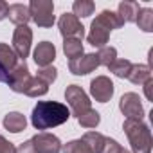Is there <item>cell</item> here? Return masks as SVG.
Listing matches in <instances>:
<instances>
[{
    "label": "cell",
    "mask_w": 153,
    "mask_h": 153,
    "mask_svg": "<svg viewBox=\"0 0 153 153\" xmlns=\"http://www.w3.org/2000/svg\"><path fill=\"white\" fill-rule=\"evenodd\" d=\"M61 149H63V153H92V149L81 139H76V140L67 142Z\"/></svg>",
    "instance_id": "cell-28"
},
{
    "label": "cell",
    "mask_w": 153,
    "mask_h": 153,
    "mask_svg": "<svg viewBox=\"0 0 153 153\" xmlns=\"http://www.w3.org/2000/svg\"><path fill=\"white\" fill-rule=\"evenodd\" d=\"M16 63H18V56L15 54V51L6 43H0V68L9 76V72L16 67Z\"/></svg>",
    "instance_id": "cell-15"
},
{
    "label": "cell",
    "mask_w": 153,
    "mask_h": 153,
    "mask_svg": "<svg viewBox=\"0 0 153 153\" xmlns=\"http://www.w3.org/2000/svg\"><path fill=\"white\" fill-rule=\"evenodd\" d=\"M105 135L103 133H99V131H87L85 135H83V142L92 149V153H101V148H103V144H105Z\"/></svg>",
    "instance_id": "cell-23"
},
{
    "label": "cell",
    "mask_w": 153,
    "mask_h": 153,
    "mask_svg": "<svg viewBox=\"0 0 153 153\" xmlns=\"http://www.w3.org/2000/svg\"><path fill=\"white\" fill-rule=\"evenodd\" d=\"M58 27L63 38H78L83 40L85 36V27L81 25L79 18L74 16L72 13H63L58 20Z\"/></svg>",
    "instance_id": "cell-5"
},
{
    "label": "cell",
    "mask_w": 153,
    "mask_h": 153,
    "mask_svg": "<svg viewBox=\"0 0 153 153\" xmlns=\"http://www.w3.org/2000/svg\"><path fill=\"white\" fill-rule=\"evenodd\" d=\"M139 4L133 2V0H124V2L119 4V9H117V15L119 18L123 20V24H131L135 22L137 15H139Z\"/></svg>",
    "instance_id": "cell-18"
},
{
    "label": "cell",
    "mask_w": 153,
    "mask_h": 153,
    "mask_svg": "<svg viewBox=\"0 0 153 153\" xmlns=\"http://www.w3.org/2000/svg\"><path fill=\"white\" fill-rule=\"evenodd\" d=\"M16 153H36L33 140H25V142H22V144L16 148Z\"/></svg>",
    "instance_id": "cell-32"
},
{
    "label": "cell",
    "mask_w": 153,
    "mask_h": 153,
    "mask_svg": "<svg viewBox=\"0 0 153 153\" xmlns=\"http://www.w3.org/2000/svg\"><path fill=\"white\" fill-rule=\"evenodd\" d=\"M108 38H110V29H108L106 25H103L99 20H94L92 25H90V33H88V36H87L88 43H90L92 47L103 49V47H106Z\"/></svg>",
    "instance_id": "cell-12"
},
{
    "label": "cell",
    "mask_w": 153,
    "mask_h": 153,
    "mask_svg": "<svg viewBox=\"0 0 153 153\" xmlns=\"http://www.w3.org/2000/svg\"><path fill=\"white\" fill-rule=\"evenodd\" d=\"M63 52L70 59L79 58L83 54V43H81V40H78V38H65V42H63Z\"/></svg>",
    "instance_id": "cell-22"
},
{
    "label": "cell",
    "mask_w": 153,
    "mask_h": 153,
    "mask_svg": "<svg viewBox=\"0 0 153 153\" xmlns=\"http://www.w3.org/2000/svg\"><path fill=\"white\" fill-rule=\"evenodd\" d=\"M128 79L133 85H144L148 79H151L149 65H131V70L128 74Z\"/></svg>",
    "instance_id": "cell-19"
},
{
    "label": "cell",
    "mask_w": 153,
    "mask_h": 153,
    "mask_svg": "<svg viewBox=\"0 0 153 153\" xmlns=\"http://www.w3.org/2000/svg\"><path fill=\"white\" fill-rule=\"evenodd\" d=\"M31 43H33V31L27 25L16 27L13 34V51L20 59L25 61V58L31 52Z\"/></svg>",
    "instance_id": "cell-7"
},
{
    "label": "cell",
    "mask_w": 153,
    "mask_h": 153,
    "mask_svg": "<svg viewBox=\"0 0 153 153\" xmlns=\"http://www.w3.org/2000/svg\"><path fill=\"white\" fill-rule=\"evenodd\" d=\"M119 108L126 115V119L142 121V117H144V106L140 103L139 94H135V92H126L119 101Z\"/></svg>",
    "instance_id": "cell-6"
},
{
    "label": "cell",
    "mask_w": 153,
    "mask_h": 153,
    "mask_svg": "<svg viewBox=\"0 0 153 153\" xmlns=\"http://www.w3.org/2000/svg\"><path fill=\"white\" fill-rule=\"evenodd\" d=\"M72 9H74V16H81V18H87L90 15H94V9H96V4L92 0H76L72 4Z\"/></svg>",
    "instance_id": "cell-24"
},
{
    "label": "cell",
    "mask_w": 153,
    "mask_h": 153,
    "mask_svg": "<svg viewBox=\"0 0 153 153\" xmlns=\"http://www.w3.org/2000/svg\"><path fill=\"white\" fill-rule=\"evenodd\" d=\"M31 140L34 144L36 153H59L61 151V140L52 133L42 131V133H36Z\"/></svg>",
    "instance_id": "cell-10"
},
{
    "label": "cell",
    "mask_w": 153,
    "mask_h": 153,
    "mask_svg": "<svg viewBox=\"0 0 153 153\" xmlns=\"http://www.w3.org/2000/svg\"><path fill=\"white\" fill-rule=\"evenodd\" d=\"M31 13V20L38 27H52L56 18H54V2L52 0H31L27 6Z\"/></svg>",
    "instance_id": "cell-3"
},
{
    "label": "cell",
    "mask_w": 153,
    "mask_h": 153,
    "mask_svg": "<svg viewBox=\"0 0 153 153\" xmlns=\"http://www.w3.org/2000/svg\"><path fill=\"white\" fill-rule=\"evenodd\" d=\"M97 59H99V65L110 67V65L117 59V51H115V47H103V49H99Z\"/></svg>",
    "instance_id": "cell-27"
},
{
    "label": "cell",
    "mask_w": 153,
    "mask_h": 153,
    "mask_svg": "<svg viewBox=\"0 0 153 153\" xmlns=\"http://www.w3.org/2000/svg\"><path fill=\"white\" fill-rule=\"evenodd\" d=\"M114 83L110 78H106V76H97V78H94L90 81V94L96 101L99 103H106L112 99L114 96Z\"/></svg>",
    "instance_id": "cell-8"
},
{
    "label": "cell",
    "mask_w": 153,
    "mask_h": 153,
    "mask_svg": "<svg viewBox=\"0 0 153 153\" xmlns=\"http://www.w3.org/2000/svg\"><path fill=\"white\" fill-rule=\"evenodd\" d=\"M78 123L83 126V128H96L99 123H101V115H99V112H96V110H87V112H83L79 117H78Z\"/></svg>",
    "instance_id": "cell-26"
},
{
    "label": "cell",
    "mask_w": 153,
    "mask_h": 153,
    "mask_svg": "<svg viewBox=\"0 0 153 153\" xmlns=\"http://www.w3.org/2000/svg\"><path fill=\"white\" fill-rule=\"evenodd\" d=\"M131 61L130 59H115L108 68L114 76H117V78H128V74L131 70Z\"/></svg>",
    "instance_id": "cell-25"
},
{
    "label": "cell",
    "mask_w": 153,
    "mask_h": 153,
    "mask_svg": "<svg viewBox=\"0 0 153 153\" xmlns=\"http://www.w3.org/2000/svg\"><path fill=\"white\" fill-rule=\"evenodd\" d=\"M33 58H34V63L42 68V67H49L54 58H56V47L54 43L51 42H42L36 45L34 52H33Z\"/></svg>",
    "instance_id": "cell-13"
},
{
    "label": "cell",
    "mask_w": 153,
    "mask_h": 153,
    "mask_svg": "<svg viewBox=\"0 0 153 153\" xmlns=\"http://www.w3.org/2000/svg\"><path fill=\"white\" fill-rule=\"evenodd\" d=\"M123 130L131 144L133 153H151V131L142 121L126 119L123 123Z\"/></svg>",
    "instance_id": "cell-2"
},
{
    "label": "cell",
    "mask_w": 153,
    "mask_h": 153,
    "mask_svg": "<svg viewBox=\"0 0 153 153\" xmlns=\"http://www.w3.org/2000/svg\"><path fill=\"white\" fill-rule=\"evenodd\" d=\"M7 9H9V6L4 2V0H0V22L4 18H7Z\"/></svg>",
    "instance_id": "cell-34"
},
{
    "label": "cell",
    "mask_w": 153,
    "mask_h": 153,
    "mask_svg": "<svg viewBox=\"0 0 153 153\" xmlns=\"http://www.w3.org/2000/svg\"><path fill=\"white\" fill-rule=\"evenodd\" d=\"M0 153H16V148L13 142H9L6 137L0 135Z\"/></svg>",
    "instance_id": "cell-31"
},
{
    "label": "cell",
    "mask_w": 153,
    "mask_h": 153,
    "mask_svg": "<svg viewBox=\"0 0 153 153\" xmlns=\"http://www.w3.org/2000/svg\"><path fill=\"white\" fill-rule=\"evenodd\" d=\"M144 94L149 101H153V79H148L144 83Z\"/></svg>",
    "instance_id": "cell-33"
},
{
    "label": "cell",
    "mask_w": 153,
    "mask_h": 153,
    "mask_svg": "<svg viewBox=\"0 0 153 153\" xmlns=\"http://www.w3.org/2000/svg\"><path fill=\"white\" fill-rule=\"evenodd\" d=\"M68 117L70 110L67 108V105L58 101H38V105L33 108L31 123L36 130H49L67 123Z\"/></svg>",
    "instance_id": "cell-1"
},
{
    "label": "cell",
    "mask_w": 153,
    "mask_h": 153,
    "mask_svg": "<svg viewBox=\"0 0 153 153\" xmlns=\"http://www.w3.org/2000/svg\"><path fill=\"white\" fill-rule=\"evenodd\" d=\"M7 18H9V22H13L16 27L27 25V22L31 20L29 7L24 6V4H11L9 9H7Z\"/></svg>",
    "instance_id": "cell-14"
},
{
    "label": "cell",
    "mask_w": 153,
    "mask_h": 153,
    "mask_svg": "<svg viewBox=\"0 0 153 153\" xmlns=\"http://www.w3.org/2000/svg\"><path fill=\"white\" fill-rule=\"evenodd\" d=\"M65 99L76 117H79L83 112L90 110V97L79 85H70L65 90Z\"/></svg>",
    "instance_id": "cell-4"
},
{
    "label": "cell",
    "mask_w": 153,
    "mask_h": 153,
    "mask_svg": "<svg viewBox=\"0 0 153 153\" xmlns=\"http://www.w3.org/2000/svg\"><path fill=\"white\" fill-rule=\"evenodd\" d=\"M47 92H49V85L43 83L40 78H29L20 90V94H25L29 97H40V96H45Z\"/></svg>",
    "instance_id": "cell-16"
},
{
    "label": "cell",
    "mask_w": 153,
    "mask_h": 153,
    "mask_svg": "<svg viewBox=\"0 0 153 153\" xmlns=\"http://www.w3.org/2000/svg\"><path fill=\"white\" fill-rule=\"evenodd\" d=\"M96 20H99L103 25H106L110 31H114V29H121L124 24H123V20L119 18V15L117 13H114V11H108V9H105V11H101L97 16H96Z\"/></svg>",
    "instance_id": "cell-20"
},
{
    "label": "cell",
    "mask_w": 153,
    "mask_h": 153,
    "mask_svg": "<svg viewBox=\"0 0 153 153\" xmlns=\"http://www.w3.org/2000/svg\"><path fill=\"white\" fill-rule=\"evenodd\" d=\"M25 126H27V119L20 112H9L4 117V128L9 130L11 133H20L25 130Z\"/></svg>",
    "instance_id": "cell-17"
},
{
    "label": "cell",
    "mask_w": 153,
    "mask_h": 153,
    "mask_svg": "<svg viewBox=\"0 0 153 153\" xmlns=\"http://www.w3.org/2000/svg\"><path fill=\"white\" fill-rule=\"evenodd\" d=\"M135 24L139 25V29H142L144 33H151L153 31V9L149 7H140L139 15L135 18Z\"/></svg>",
    "instance_id": "cell-21"
},
{
    "label": "cell",
    "mask_w": 153,
    "mask_h": 153,
    "mask_svg": "<svg viewBox=\"0 0 153 153\" xmlns=\"http://www.w3.org/2000/svg\"><path fill=\"white\" fill-rule=\"evenodd\" d=\"M99 67L97 54H81L79 58L68 61V70L76 76H87Z\"/></svg>",
    "instance_id": "cell-9"
},
{
    "label": "cell",
    "mask_w": 153,
    "mask_h": 153,
    "mask_svg": "<svg viewBox=\"0 0 153 153\" xmlns=\"http://www.w3.org/2000/svg\"><path fill=\"white\" fill-rule=\"evenodd\" d=\"M31 78V74H29V67H27V63L24 61V59H20L18 63H16V67L9 72V76H7V85L11 87V90L13 92H16V94H20V90H22V87L27 83V79Z\"/></svg>",
    "instance_id": "cell-11"
},
{
    "label": "cell",
    "mask_w": 153,
    "mask_h": 153,
    "mask_svg": "<svg viewBox=\"0 0 153 153\" xmlns=\"http://www.w3.org/2000/svg\"><path fill=\"white\" fill-rule=\"evenodd\" d=\"M36 78H40L43 83L51 85V83H54V81H56V78H58V70H56L52 65H49V67H42V68H38Z\"/></svg>",
    "instance_id": "cell-29"
},
{
    "label": "cell",
    "mask_w": 153,
    "mask_h": 153,
    "mask_svg": "<svg viewBox=\"0 0 153 153\" xmlns=\"http://www.w3.org/2000/svg\"><path fill=\"white\" fill-rule=\"evenodd\" d=\"M0 83H7V74L0 68Z\"/></svg>",
    "instance_id": "cell-35"
},
{
    "label": "cell",
    "mask_w": 153,
    "mask_h": 153,
    "mask_svg": "<svg viewBox=\"0 0 153 153\" xmlns=\"http://www.w3.org/2000/svg\"><path fill=\"white\" fill-rule=\"evenodd\" d=\"M123 149H124V148H123L117 140L106 137V139H105V144H103V148H101V153H123Z\"/></svg>",
    "instance_id": "cell-30"
}]
</instances>
